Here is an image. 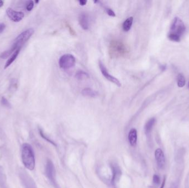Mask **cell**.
Listing matches in <instances>:
<instances>
[{
	"instance_id": "obj_1",
	"label": "cell",
	"mask_w": 189,
	"mask_h": 188,
	"mask_svg": "<svg viewBox=\"0 0 189 188\" xmlns=\"http://www.w3.org/2000/svg\"><path fill=\"white\" fill-rule=\"evenodd\" d=\"M22 160L25 167L32 171L35 167V157L31 146L28 143H24L22 147Z\"/></svg>"
},
{
	"instance_id": "obj_2",
	"label": "cell",
	"mask_w": 189,
	"mask_h": 188,
	"mask_svg": "<svg viewBox=\"0 0 189 188\" xmlns=\"http://www.w3.org/2000/svg\"><path fill=\"white\" fill-rule=\"evenodd\" d=\"M127 52V49L124 44L119 40H113L109 46V54L113 58H117L124 56Z\"/></svg>"
},
{
	"instance_id": "obj_3",
	"label": "cell",
	"mask_w": 189,
	"mask_h": 188,
	"mask_svg": "<svg viewBox=\"0 0 189 188\" xmlns=\"http://www.w3.org/2000/svg\"><path fill=\"white\" fill-rule=\"evenodd\" d=\"M34 31L33 28H29L25 31H23L15 39L14 43L12 47L16 50L21 48V46L31 37L32 35L34 34Z\"/></svg>"
},
{
	"instance_id": "obj_4",
	"label": "cell",
	"mask_w": 189,
	"mask_h": 188,
	"mask_svg": "<svg viewBox=\"0 0 189 188\" xmlns=\"http://www.w3.org/2000/svg\"><path fill=\"white\" fill-rule=\"evenodd\" d=\"M185 30V26L182 20L178 17L174 18L170 27V33L174 34L181 37Z\"/></svg>"
},
{
	"instance_id": "obj_5",
	"label": "cell",
	"mask_w": 189,
	"mask_h": 188,
	"mask_svg": "<svg viewBox=\"0 0 189 188\" xmlns=\"http://www.w3.org/2000/svg\"><path fill=\"white\" fill-rule=\"evenodd\" d=\"M76 59L71 54H65L60 58L59 61L60 68L63 70H69L75 65Z\"/></svg>"
},
{
	"instance_id": "obj_6",
	"label": "cell",
	"mask_w": 189,
	"mask_h": 188,
	"mask_svg": "<svg viewBox=\"0 0 189 188\" xmlns=\"http://www.w3.org/2000/svg\"><path fill=\"white\" fill-rule=\"evenodd\" d=\"M99 67H100L102 74L107 80L110 81V82L115 84L116 85H117L118 87H121L122 86L121 83L117 78L113 76L110 73H109L107 68L105 67V65L101 61H99Z\"/></svg>"
},
{
	"instance_id": "obj_7",
	"label": "cell",
	"mask_w": 189,
	"mask_h": 188,
	"mask_svg": "<svg viewBox=\"0 0 189 188\" xmlns=\"http://www.w3.org/2000/svg\"><path fill=\"white\" fill-rule=\"evenodd\" d=\"M6 13L8 17L11 21L14 22H20L24 18L25 14L22 12H18L12 10L10 8H8L6 10Z\"/></svg>"
},
{
	"instance_id": "obj_8",
	"label": "cell",
	"mask_w": 189,
	"mask_h": 188,
	"mask_svg": "<svg viewBox=\"0 0 189 188\" xmlns=\"http://www.w3.org/2000/svg\"><path fill=\"white\" fill-rule=\"evenodd\" d=\"M155 157L158 167L160 169L164 168L165 165V157L163 151L158 148L155 152Z\"/></svg>"
},
{
	"instance_id": "obj_9",
	"label": "cell",
	"mask_w": 189,
	"mask_h": 188,
	"mask_svg": "<svg viewBox=\"0 0 189 188\" xmlns=\"http://www.w3.org/2000/svg\"><path fill=\"white\" fill-rule=\"evenodd\" d=\"M79 22L81 27L84 30H88L90 27L89 17L87 13H81L79 17Z\"/></svg>"
},
{
	"instance_id": "obj_10",
	"label": "cell",
	"mask_w": 189,
	"mask_h": 188,
	"mask_svg": "<svg viewBox=\"0 0 189 188\" xmlns=\"http://www.w3.org/2000/svg\"><path fill=\"white\" fill-rule=\"evenodd\" d=\"M46 172L48 178H49L51 181H54L56 171L54 164L51 160H48L46 163Z\"/></svg>"
},
{
	"instance_id": "obj_11",
	"label": "cell",
	"mask_w": 189,
	"mask_h": 188,
	"mask_svg": "<svg viewBox=\"0 0 189 188\" xmlns=\"http://www.w3.org/2000/svg\"><path fill=\"white\" fill-rule=\"evenodd\" d=\"M128 141L130 145L132 146H135L136 145V141H137V131L136 129H132L128 134Z\"/></svg>"
},
{
	"instance_id": "obj_12",
	"label": "cell",
	"mask_w": 189,
	"mask_h": 188,
	"mask_svg": "<svg viewBox=\"0 0 189 188\" xmlns=\"http://www.w3.org/2000/svg\"><path fill=\"white\" fill-rule=\"evenodd\" d=\"M82 94L85 97L94 98L98 95V92L90 88H85L82 91Z\"/></svg>"
},
{
	"instance_id": "obj_13",
	"label": "cell",
	"mask_w": 189,
	"mask_h": 188,
	"mask_svg": "<svg viewBox=\"0 0 189 188\" xmlns=\"http://www.w3.org/2000/svg\"><path fill=\"white\" fill-rule=\"evenodd\" d=\"M155 123V119L154 118H151L147 122V123L145 125V126H144V131H145V133L146 134V135H148L149 134H151Z\"/></svg>"
},
{
	"instance_id": "obj_14",
	"label": "cell",
	"mask_w": 189,
	"mask_h": 188,
	"mask_svg": "<svg viewBox=\"0 0 189 188\" xmlns=\"http://www.w3.org/2000/svg\"><path fill=\"white\" fill-rule=\"evenodd\" d=\"M20 51H21V48H18L12 54V55H11L10 57V59L7 60V62L5 64V66H4V69H7V67H8L12 63L14 62V60L16 59V58L17 57L18 55H19V53L20 52Z\"/></svg>"
},
{
	"instance_id": "obj_15",
	"label": "cell",
	"mask_w": 189,
	"mask_h": 188,
	"mask_svg": "<svg viewBox=\"0 0 189 188\" xmlns=\"http://www.w3.org/2000/svg\"><path fill=\"white\" fill-rule=\"evenodd\" d=\"M133 18L132 17H130L128 18L126 21L124 22L122 25L123 29L124 31H130L133 24Z\"/></svg>"
},
{
	"instance_id": "obj_16",
	"label": "cell",
	"mask_w": 189,
	"mask_h": 188,
	"mask_svg": "<svg viewBox=\"0 0 189 188\" xmlns=\"http://www.w3.org/2000/svg\"><path fill=\"white\" fill-rule=\"evenodd\" d=\"M75 77L79 80H82L88 78L90 77V76L86 72H85L84 71L80 70V71H77V72L76 73Z\"/></svg>"
},
{
	"instance_id": "obj_17",
	"label": "cell",
	"mask_w": 189,
	"mask_h": 188,
	"mask_svg": "<svg viewBox=\"0 0 189 188\" xmlns=\"http://www.w3.org/2000/svg\"><path fill=\"white\" fill-rule=\"evenodd\" d=\"M16 50V49L12 47V48H11L10 49H9V50L5 51L4 52H2V54H1V56H0V57H1V59H6V58H7L8 57H9L10 55H12V54H13Z\"/></svg>"
},
{
	"instance_id": "obj_18",
	"label": "cell",
	"mask_w": 189,
	"mask_h": 188,
	"mask_svg": "<svg viewBox=\"0 0 189 188\" xmlns=\"http://www.w3.org/2000/svg\"><path fill=\"white\" fill-rule=\"evenodd\" d=\"M185 84V78L182 73H179L178 76V86L180 88H182Z\"/></svg>"
},
{
	"instance_id": "obj_19",
	"label": "cell",
	"mask_w": 189,
	"mask_h": 188,
	"mask_svg": "<svg viewBox=\"0 0 189 188\" xmlns=\"http://www.w3.org/2000/svg\"><path fill=\"white\" fill-rule=\"evenodd\" d=\"M168 38L172 42H179L180 41V37H178V35H176L174 34H172V33L169 34Z\"/></svg>"
},
{
	"instance_id": "obj_20",
	"label": "cell",
	"mask_w": 189,
	"mask_h": 188,
	"mask_svg": "<svg viewBox=\"0 0 189 188\" xmlns=\"http://www.w3.org/2000/svg\"><path fill=\"white\" fill-rule=\"evenodd\" d=\"M112 171H113V178L112 179V181H114L116 179V178H117L118 175L120 173H119V170H118L117 168H116V167L113 166Z\"/></svg>"
},
{
	"instance_id": "obj_21",
	"label": "cell",
	"mask_w": 189,
	"mask_h": 188,
	"mask_svg": "<svg viewBox=\"0 0 189 188\" xmlns=\"http://www.w3.org/2000/svg\"><path fill=\"white\" fill-rule=\"evenodd\" d=\"M1 103L3 105L6 107H8V108L10 107V102L7 101V99L6 98L4 97H2Z\"/></svg>"
},
{
	"instance_id": "obj_22",
	"label": "cell",
	"mask_w": 189,
	"mask_h": 188,
	"mask_svg": "<svg viewBox=\"0 0 189 188\" xmlns=\"http://www.w3.org/2000/svg\"><path fill=\"white\" fill-rule=\"evenodd\" d=\"M33 7H34V2H33V1H30L28 2V4L27 5V7H26V9L28 11H31L33 8Z\"/></svg>"
},
{
	"instance_id": "obj_23",
	"label": "cell",
	"mask_w": 189,
	"mask_h": 188,
	"mask_svg": "<svg viewBox=\"0 0 189 188\" xmlns=\"http://www.w3.org/2000/svg\"><path fill=\"white\" fill-rule=\"evenodd\" d=\"M153 183L155 184H159L160 183V178H159V177L157 174L154 175L153 178Z\"/></svg>"
},
{
	"instance_id": "obj_24",
	"label": "cell",
	"mask_w": 189,
	"mask_h": 188,
	"mask_svg": "<svg viewBox=\"0 0 189 188\" xmlns=\"http://www.w3.org/2000/svg\"><path fill=\"white\" fill-rule=\"evenodd\" d=\"M106 10L107 12V13L109 14L110 16L111 17H115L116 14L113 11V10L111 9V8H106Z\"/></svg>"
},
{
	"instance_id": "obj_25",
	"label": "cell",
	"mask_w": 189,
	"mask_h": 188,
	"mask_svg": "<svg viewBox=\"0 0 189 188\" xmlns=\"http://www.w3.org/2000/svg\"><path fill=\"white\" fill-rule=\"evenodd\" d=\"M6 28V25L4 23H0V34L4 31Z\"/></svg>"
},
{
	"instance_id": "obj_26",
	"label": "cell",
	"mask_w": 189,
	"mask_h": 188,
	"mask_svg": "<svg viewBox=\"0 0 189 188\" xmlns=\"http://www.w3.org/2000/svg\"><path fill=\"white\" fill-rule=\"evenodd\" d=\"M79 4L81 6H85L86 4H87V1L85 0H81L79 1Z\"/></svg>"
},
{
	"instance_id": "obj_27",
	"label": "cell",
	"mask_w": 189,
	"mask_h": 188,
	"mask_svg": "<svg viewBox=\"0 0 189 188\" xmlns=\"http://www.w3.org/2000/svg\"><path fill=\"white\" fill-rule=\"evenodd\" d=\"M165 183V178H164V181H163V183H162V184H161V187H160V188H164V187Z\"/></svg>"
},
{
	"instance_id": "obj_28",
	"label": "cell",
	"mask_w": 189,
	"mask_h": 188,
	"mask_svg": "<svg viewBox=\"0 0 189 188\" xmlns=\"http://www.w3.org/2000/svg\"><path fill=\"white\" fill-rule=\"evenodd\" d=\"M160 68H161L162 71H164L166 69V66L165 65H162V66H160Z\"/></svg>"
},
{
	"instance_id": "obj_29",
	"label": "cell",
	"mask_w": 189,
	"mask_h": 188,
	"mask_svg": "<svg viewBox=\"0 0 189 188\" xmlns=\"http://www.w3.org/2000/svg\"><path fill=\"white\" fill-rule=\"evenodd\" d=\"M3 5H4V1L0 0V8L1 7H2Z\"/></svg>"
},
{
	"instance_id": "obj_30",
	"label": "cell",
	"mask_w": 189,
	"mask_h": 188,
	"mask_svg": "<svg viewBox=\"0 0 189 188\" xmlns=\"http://www.w3.org/2000/svg\"><path fill=\"white\" fill-rule=\"evenodd\" d=\"M188 87H189V85H188Z\"/></svg>"
}]
</instances>
